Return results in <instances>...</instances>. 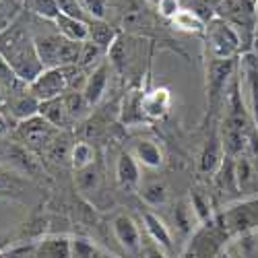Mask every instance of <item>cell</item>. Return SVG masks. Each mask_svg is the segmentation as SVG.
I'll use <instances>...</instances> for the list:
<instances>
[{
  "label": "cell",
  "mask_w": 258,
  "mask_h": 258,
  "mask_svg": "<svg viewBox=\"0 0 258 258\" xmlns=\"http://www.w3.org/2000/svg\"><path fill=\"white\" fill-rule=\"evenodd\" d=\"M73 258H103V254L87 240H73Z\"/></svg>",
  "instance_id": "f1b7e54d"
},
{
  "label": "cell",
  "mask_w": 258,
  "mask_h": 258,
  "mask_svg": "<svg viewBox=\"0 0 258 258\" xmlns=\"http://www.w3.org/2000/svg\"><path fill=\"white\" fill-rule=\"evenodd\" d=\"M143 252H145V258H167V254L163 252L161 246H157L155 242H149L143 246Z\"/></svg>",
  "instance_id": "8d00e7d4"
},
{
  "label": "cell",
  "mask_w": 258,
  "mask_h": 258,
  "mask_svg": "<svg viewBox=\"0 0 258 258\" xmlns=\"http://www.w3.org/2000/svg\"><path fill=\"white\" fill-rule=\"evenodd\" d=\"M99 54H101V48H99V46L91 44V41H83V50H81V60H79V64H81V67H87V64H91V62L97 60Z\"/></svg>",
  "instance_id": "d6a6232c"
},
{
  "label": "cell",
  "mask_w": 258,
  "mask_h": 258,
  "mask_svg": "<svg viewBox=\"0 0 258 258\" xmlns=\"http://www.w3.org/2000/svg\"><path fill=\"white\" fill-rule=\"evenodd\" d=\"M56 5H58L62 15H69V17L81 19V21H87V13L83 11L79 0H56Z\"/></svg>",
  "instance_id": "f546056e"
},
{
  "label": "cell",
  "mask_w": 258,
  "mask_h": 258,
  "mask_svg": "<svg viewBox=\"0 0 258 258\" xmlns=\"http://www.w3.org/2000/svg\"><path fill=\"white\" fill-rule=\"evenodd\" d=\"M233 167H235V182H238V186H242V188L248 186L252 182V165H250V161L240 157L238 163H235Z\"/></svg>",
  "instance_id": "1f68e13d"
},
{
  "label": "cell",
  "mask_w": 258,
  "mask_h": 258,
  "mask_svg": "<svg viewBox=\"0 0 258 258\" xmlns=\"http://www.w3.org/2000/svg\"><path fill=\"white\" fill-rule=\"evenodd\" d=\"M7 110L11 112V116L15 120L23 122V120H29V118H33V116L39 114V99H35L29 91H23V93H19V95L9 97Z\"/></svg>",
  "instance_id": "52a82bcc"
},
{
  "label": "cell",
  "mask_w": 258,
  "mask_h": 258,
  "mask_svg": "<svg viewBox=\"0 0 258 258\" xmlns=\"http://www.w3.org/2000/svg\"><path fill=\"white\" fill-rule=\"evenodd\" d=\"M133 155L139 163H143L145 167H151V169H157L163 163V153L153 141H139L135 145Z\"/></svg>",
  "instance_id": "2e32d148"
},
{
  "label": "cell",
  "mask_w": 258,
  "mask_h": 258,
  "mask_svg": "<svg viewBox=\"0 0 258 258\" xmlns=\"http://www.w3.org/2000/svg\"><path fill=\"white\" fill-rule=\"evenodd\" d=\"M54 23L58 27V33L64 35L67 39H73V41H87L89 39V23L87 21H81V19L60 13L54 19Z\"/></svg>",
  "instance_id": "8fae6325"
},
{
  "label": "cell",
  "mask_w": 258,
  "mask_h": 258,
  "mask_svg": "<svg viewBox=\"0 0 258 258\" xmlns=\"http://www.w3.org/2000/svg\"><path fill=\"white\" fill-rule=\"evenodd\" d=\"M23 188V180H21L11 167L0 163V195H17Z\"/></svg>",
  "instance_id": "d4e9b609"
},
{
  "label": "cell",
  "mask_w": 258,
  "mask_h": 258,
  "mask_svg": "<svg viewBox=\"0 0 258 258\" xmlns=\"http://www.w3.org/2000/svg\"><path fill=\"white\" fill-rule=\"evenodd\" d=\"M174 21V25L182 31H188V33H201L205 31V23H203V19L195 13V11H188V9H180L178 15L171 19Z\"/></svg>",
  "instance_id": "44dd1931"
},
{
  "label": "cell",
  "mask_w": 258,
  "mask_h": 258,
  "mask_svg": "<svg viewBox=\"0 0 258 258\" xmlns=\"http://www.w3.org/2000/svg\"><path fill=\"white\" fill-rule=\"evenodd\" d=\"M39 116H44L50 124H54L58 131L64 126H69V122L73 120L69 110H67V103H64V97H54L48 101H39Z\"/></svg>",
  "instance_id": "5bb4252c"
},
{
  "label": "cell",
  "mask_w": 258,
  "mask_h": 258,
  "mask_svg": "<svg viewBox=\"0 0 258 258\" xmlns=\"http://www.w3.org/2000/svg\"><path fill=\"white\" fill-rule=\"evenodd\" d=\"M105 85H107V64L101 62L99 67L87 77L85 81V87H83V97L89 105L99 103L103 91H105Z\"/></svg>",
  "instance_id": "4fadbf2b"
},
{
  "label": "cell",
  "mask_w": 258,
  "mask_h": 258,
  "mask_svg": "<svg viewBox=\"0 0 258 258\" xmlns=\"http://www.w3.org/2000/svg\"><path fill=\"white\" fill-rule=\"evenodd\" d=\"M77 186L83 195H89V192H95L99 188V174L95 165H89L81 171H77Z\"/></svg>",
  "instance_id": "484cf974"
},
{
  "label": "cell",
  "mask_w": 258,
  "mask_h": 258,
  "mask_svg": "<svg viewBox=\"0 0 258 258\" xmlns=\"http://www.w3.org/2000/svg\"><path fill=\"white\" fill-rule=\"evenodd\" d=\"M116 180L122 188H135L141 182V169L139 161L133 153H122L116 163Z\"/></svg>",
  "instance_id": "7c38bea8"
},
{
  "label": "cell",
  "mask_w": 258,
  "mask_h": 258,
  "mask_svg": "<svg viewBox=\"0 0 258 258\" xmlns=\"http://www.w3.org/2000/svg\"><path fill=\"white\" fill-rule=\"evenodd\" d=\"M27 9H31L33 13H37L39 17L54 21L60 15V9L56 5V0H25Z\"/></svg>",
  "instance_id": "4316f807"
},
{
  "label": "cell",
  "mask_w": 258,
  "mask_h": 258,
  "mask_svg": "<svg viewBox=\"0 0 258 258\" xmlns=\"http://www.w3.org/2000/svg\"><path fill=\"white\" fill-rule=\"evenodd\" d=\"M254 58L246 60V81H248V91H250V110H252V118L258 126V64L252 62Z\"/></svg>",
  "instance_id": "d6986e66"
},
{
  "label": "cell",
  "mask_w": 258,
  "mask_h": 258,
  "mask_svg": "<svg viewBox=\"0 0 258 258\" xmlns=\"http://www.w3.org/2000/svg\"><path fill=\"white\" fill-rule=\"evenodd\" d=\"M169 103H171L169 91L159 87V89H153V91H149V93L143 95L141 107H143V114L147 118H161V116L167 114Z\"/></svg>",
  "instance_id": "9c48e42d"
},
{
  "label": "cell",
  "mask_w": 258,
  "mask_h": 258,
  "mask_svg": "<svg viewBox=\"0 0 258 258\" xmlns=\"http://www.w3.org/2000/svg\"><path fill=\"white\" fill-rule=\"evenodd\" d=\"M147 3H151V5H159L161 0H147Z\"/></svg>",
  "instance_id": "ab89813d"
},
{
  "label": "cell",
  "mask_w": 258,
  "mask_h": 258,
  "mask_svg": "<svg viewBox=\"0 0 258 258\" xmlns=\"http://www.w3.org/2000/svg\"><path fill=\"white\" fill-rule=\"evenodd\" d=\"M141 199L149 207H161L167 203V188L163 182H147L141 186Z\"/></svg>",
  "instance_id": "7402d4cb"
},
{
  "label": "cell",
  "mask_w": 258,
  "mask_h": 258,
  "mask_svg": "<svg viewBox=\"0 0 258 258\" xmlns=\"http://www.w3.org/2000/svg\"><path fill=\"white\" fill-rule=\"evenodd\" d=\"M192 211L199 215L201 221H207L209 215H211V213H209V205L205 203V199L199 195V192H195V195H192Z\"/></svg>",
  "instance_id": "e575fe53"
},
{
  "label": "cell",
  "mask_w": 258,
  "mask_h": 258,
  "mask_svg": "<svg viewBox=\"0 0 258 258\" xmlns=\"http://www.w3.org/2000/svg\"><path fill=\"white\" fill-rule=\"evenodd\" d=\"M87 41L99 46L101 50H110L112 44L116 41V33L110 25L103 23V21H93V23H89V39Z\"/></svg>",
  "instance_id": "ac0fdd59"
},
{
  "label": "cell",
  "mask_w": 258,
  "mask_h": 258,
  "mask_svg": "<svg viewBox=\"0 0 258 258\" xmlns=\"http://www.w3.org/2000/svg\"><path fill=\"white\" fill-rule=\"evenodd\" d=\"M71 151H73V145H71V141H69V137H64V135H56L54 137V141L48 145V149H46V155L52 159V161H56V163H62V161H71Z\"/></svg>",
  "instance_id": "603a6c76"
},
{
  "label": "cell",
  "mask_w": 258,
  "mask_h": 258,
  "mask_svg": "<svg viewBox=\"0 0 258 258\" xmlns=\"http://www.w3.org/2000/svg\"><path fill=\"white\" fill-rule=\"evenodd\" d=\"M69 69H46L41 73L29 87L27 91L39 99V101H48V99H54V97H62V93L67 91L69 87V77H67Z\"/></svg>",
  "instance_id": "277c9868"
},
{
  "label": "cell",
  "mask_w": 258,
  "mask_h": 258,
  "mask_svg": "<svg viewBox=\"0 0 258 258\" xmlns=\"http://www.w3.org/2000/svg\"><path fill=\"white\" fill-rule=\"evenodd\" d=\"M0 87L5 89V93H7L9 97L27 91V85L17 77V73L11 69V64H9L3 56H0Z\"/></svg>",
  "instance_id": "e0dca14e"
},
{
  "label": "cell",
  "mask_w": 258,
  "mask_h": 258,
  "mask_svg": "<svg viewBox=\"0 0 258 258\" xmlns=\"http://www.w3.org/2000/svg\"><path fill=\"white\" fill-rule=\"evenodd\" d=\"M93 157H95V151L89 143H75L73 145V151H71V165L81 171L85 167L93 165Z\"/></svg>",
  "instance_id": "cb8c5ba5"
},
{
  "label": "cell",
  "mask_w": 258,
  "mask_h": 258,
  "mask_svg": "<svg viewBox=\"0 0 258 258\" xmlns=\"http://www.w3.org/2000/svg\"><path fill=\"white\" fill-rule=\"evenodd\" d=\"M19 143L27 147L29 151H37L46 153L48 145L54 141V137L58 135V128L54 124H50L44 116H33L29 120H23L17 124V131H15Z\"/></svg>",
  "instance_id": "3957f363"
},
{
  "label": "cell",
  "mask_w": 258,
  "mask_h": 258,
  "mask_svg": "<svg viewBox=\"0 0 258 258\" xmlns=\"http://www.w3.org/2000/svg\"><path fill=\"white\" fill-rule=\"evenodd\" d=\"M233 73V58L231 60H213L209 69V93L213 99H217L225 89V83Z\"/></svg>",
  "instance_id": "30bf717a"
},
{
  "label": "cell",
  "mask_w": 258,
  "mask_h": 258,
  "mask_svg": "<svg viewBox=\"0 0 258 258\" xmlns=\"http://www.w3.org/2000/svg\"><path fill=\"white\" fill-rule=\"evenodd\" d=\"M0 56L11 64V69L27 87L46 71L37 56L33 37L21 25H11L0 31Z\"/></svg>",
  "instance_id": "6da1fadb"
},
{
  "label": "cell",
  "mask_w": 258,
  "mask_h": 258,
  "mask_svg": "<svg viewBox=\"0 0 258 258\" xmlns=\"http://www.w3.org/2000/svg\"><path fill=\"white\" fill-rule=\"evenodd\" d=\"M205 33L215 60H231L240 50V37L225 19H211L205 27Z\"/></svg>",
  "instance_id": "7a4b0ae2"
},
{
  "label": "cell",
  "mask_w": 258,
  "mask_h": 258,
  "mask_svg": "<svg viewBox=\"0 0 258 258\" xmlns=\"http://www.w3.org/2000/svg\"><path fill=\"white\" fill-rule=\"evenodd\" d=\"M114 235L116 240L128 250V252H139L143 248V242H141V233H139V227L135 225V221L128 217V215H118L114 219Z\"/></svg>",
  "instance_id": "8992f818"
},
{
  "label": "cell",
  "mask_w": 258,
  "mask_h": 258,
  "mask_svg": "<svg viewBox=\"0 0 258 258\" xmlns=\"http://www.w3.org/2000/svg\"><path fill=\"white\" fill-rule=\"evenodd\" d=\"M157 7H159V13L163 17H167V19H174L178 15V11H180V3H178V0H161Z\"/></svg>",
  "instance_id": "d590c367"
},
{
  "label": "cell",
  "mask_w": 258,
  "mask_h": 258,
  "mask_svg": "<svg viewBox=\"0 0 258 258\" xmlns=\"http://www.w3.org/2000/svg\"><path fill=\"white\" fill-rule=\"evenodd\" d=\"M174 219H176V225L180 227L182 233H188L190 231V225H192V219H190V209L186 205H178L176 213H174Z\"/></svg>",
  "instance_id": "836d02e7"
},
{
  "label": "cell",
  "mask_w": 258,
  "mask_h": 258,
  "mask_svg": "<svg viewBox=\"0 0 258 258\" xmlns=\"http://www.w3.org/2000/svg\"><path fill=\"white\" fill-rule=\"evenodd\" d=\"M7 103H9V95L5 93V89H3V87H0V110H5Z\"/></svg>",
  "instance_id": "f35d334b"
},
{
  "label": "cell",
  "mask_w": 258,
  "mask_h": 258,
  "mask_svg": "<svg viewBox=\"0 0 258 258\" xmlns=\"http://www.w3.org/2000/svg\"><path fill=\"white\" fill-rule=\"evenodd\" d=\"M67 37L60 33H48L33 37V44L37 50V56L44 64V69H62V50Z\"/></svg>",
  "instance_id": "5b68a950"
},
{
  "label": "cell",
  "mask_w": 258,
  "mask_h": 258,
  "mask_svg": "<svg viewBox=\"0 0 258 258\" xmlns=\"http://www.w3.org/2000/svg\"><path fill=\"white\" fill-rule=\"evenodd\" d=\"M64 97V103H67V110H69V114H71V118L75 120V118H79L83 112H85V107H87L89 103L85 101V97H83V91L81 93H69V95H62Z\"/></svg>",
  "instance_id": "83f0119b"
},
{
  "label": "cell",
  "mask_w": 258,
  "mask_h": 258,
  "mask_svg": "<svg viewBox=\"0 0 258 258\" xmlns=\"http://www.w3.org/2000/svg\"><path fill=\"white\" fill-rule=\"evenodd\" d=\"M221 151H223V147L219 145L217 137H211V141H207L205 151L201 155V169L205 174L207 171H215L217 165H221Z\"/></svg>",
  "instance_id": "ffe728a7"
},
{
  "label": "cell",
  "mask_w": 258,
  "mask_h": 258,
  "mask_svg": "<svg viewBox=\"0 0 258 258\" xmlns=\"http://www.w3.org/2000/svg\"><path fill=\"white\" fill-rule=\"evenodd\" d=\"M9 133V122L5 120V116L0 114V137H5Z\"/></svg>",
  "instance_id": "74e56055"
},
{
  "label": "cell",
  "mask_w": 258,
  "mask_h": 258,
  "mask_svg": "<svg viewBox=\"0 0 258 258\" xmlns=\"http://www.w3.org/2000/svg\"><path fill=\"white\" fill-rule=\"evenodd\" d=\"M33 258H73V242L64 235H54L35 246Z\"/></svg>",
  "instance_id": "ba28073f"
},
{
  "label": "cell",
  "mask_w": 258,
  "mask_h": 258,
  "mask_svg": "<svg viewBox=\"0 0 258 258\" xmlns=\"http://www.w3.org/2000/svg\"><path fill=\"white\" fill-rule=\"evenodd\" d=\"M83 11L93 21H103L105 17V0H79Z\"/></svg>",
  "instance_id": "4dcf8cb0"
},
{
  "label": "cell",
  "mask_w": 258,
  "mask_h": 258,
  "mask_svg": "<svg viewBox=\"0 0 258 258\" xmlns=\"http://www.w3.org/2000/svg\"><path fill=\"white\" fill-rule=\"evenodd\" d=\"M143 223H145V229L149 233V238H151V242H155L163 250H171V235H169L165 223L155 213H151V211L143 213Z\"/></svg>",
  "instance_id": "9a60e30c"
}]
</instances>
